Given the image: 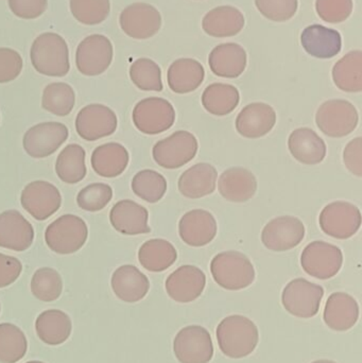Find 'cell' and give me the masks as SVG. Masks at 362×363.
<instances>
[{
  "instance_id": "obj_31",
  "label": "cell",
  "mask_w": 362,
  "mask_h": 363,
  "mask_svg": "<svg viewBox=\"0 0 362 363\" xmlns=\"http://www.w3.org/2000/svg\"><path fill=\"white\" fill-rule=\"evenodd\" d=\"M244 27V16L242 11L232 6H221L206 13L202 21V28L208 35L214 38H231L237 35Z\"/></svg>"
},
{
  "instance_id": "obj_33",
  "label": "cell",
  "mask_w": 362,
  "mask_h": 363,
  "mask_svg": "<svg viewBox=\"0 0 362 363\" xmlns=\"http://www.w3.org/2000/svg\"><path fill=\"white\" fill-rule=\"evenodd\" d=\"M72 330L70 318L57 309L44 311L36 319V334L43 342L48 345H63L69 338Z\"/></svg>"
},
{
  "instance_id": "obj_38",
  "label": "cell",
  "mask_w": 362,
  "mask_h": 363,
  "mask_svg": "<svg viewBox=\"0 0 362 363\" xmlns=\"http://www.w3.org/2000/svg\"><path fill=\"white\" fill-rule=\"evenodd\" d=\"M74 104L76 94L67 83H51L43 91L42 108L55 116H67L74 110Z\"/></svg>"
},
{
  "instance_id": "obj_13",
  "label": "cell",
  "mask_w": 362,
  "mask_h": 363,
  "mask_svg": "<svg viewBox=\"0 0 362 363\" xmlns=\"http://www.w3.org/2000/svg\"><path fill=\"white\" fill-rule=\"evenodd\" d=\"M68 135L69 132L64 123H38L23 135V149L33 159H45L52 155L67 140Z\"/></svg>"
},
{
  "instance_id": "obj_14",
  "label": "cell",
  "mask_w": 362,
  "mask_h": 363,
  "mask_svg": "<svg viewBox=\"0 0 362 363\" xmlns=\"http://www.w3.org/2000/svg\"><path fill=\"white\" fill-rule=\"evenodd\" d=\"M21 203L23 209L34 219L45 221L61 207V192L49 182H31L21 191Z\"/></svg>"
},
{
  "instance_id": "obj_43",
  "label": "cell",
  "mask_w": 362,
  "mask_h": 363,
  "mask_svg": "<svg viewBox=\"0 0 362 363\" xmlns=\"http://www.w3.org/2000/svg\"><path fill=\"white\" fill-rule=\"evenodd\" d=\"M72 16L86 26L103 23L111 12L110 0H70Z\"/></svg>"
},
{
  "instance_id": "obj_17",
  "label": "cell",
  "mask_w": 362,
  "mask_h": 363,
  "mask_svg": "<svg viewBox=\"0 0 362 363\" xmlns=\"http://www.w3.org/2000/svg\"><path fill=\"white\" fill-rule=\"evenodd\" d=\"M119 23L123 31L130 38L147 40L154 36L161 29V13L151 4L135 2L121 12Z\"/></svg>"
},
{
  "instance_id": "obj_37",
  "label": "cell",
  "mask_w": 362,
  "mask_h": 363,
  "mask_svg": "<svg viewBox=\"0 0 362 363\" xmlns=\"http://www.w3.org/2000/svg\"><path fill=\"white\" fill-rule=\"evenodd\" d=\"M55 172L66 184H78L86 177L85 151L80 145L72 144L63 149L55 162Z\"/></svg>"
},
{
  "instance_id": "obj_10",
  "label": "cell",
  "mask_w": 362,
  "mask_h": 363,
  "mask_svg": "<svg viewBox=\"0 0 362 363\" xmlns=\"http://www.w3.org/2000/svg\"><path fill=\"white\" fill-rule=\"evenodd\" d=\"M344 254L340 247L324 241L310 243L301 255L303 270L318 279H329L341 270Z\"/></svg>"
},
{
  "instance_id": "obj_24",
  "label": "cell",
  "mask_w": 362,
  "mask_h": 363,
  "mask_svg": "<svg viewBox=\"0 0 362 363\" xmlns=\"http://www.w3.org/2000/svg\"><path fill=\"white\" fill-rule=\"evenodd\" d=\"M246 50L235 43H227L215 47L208 57L213 74L221 78L235 79L244 74L247 67Z\"/></svg>"
},
{
  "instance_id": "obj_1",
  "label": "cell",
  "mask_w": 362,
  "mask_h": 363,
  "mask_svg": "<svg viewBox=\"0 0 362 363\" xmlns=\"http://www.w3.org/2000/svg\"><path fill=\"white\" fill-rule=\"evenodd\" d=\"M216 336L221 352L233 359L252 354L259 341V328L244 315H230L223 319L217 328Z\"/></svg>"
},
{
  "instance_id": "obj_41",
  "label": "cell",
  "mask_w": 362,
  "mask_h": 363,
  "mask_svg": "<svg viewBox=\"0 0 362 363\" xmlns=\"http://www.w3.org/2000/svg\"><path fill=\"white\" fill-rule=\"evenodd\" d=\"M63 291V281L61 275L52 268L38 269L31 279V292L42 302H55Z\"/></svg>"
},
{
  "instance_id": "obj_4",
  "label": "cell",
  "mask_w": 362,
  "mask_h": 363,
  "mask_svg": "<svg viewBox=\"0 0 362 363\" xmlns=\"http://www.w3.org/2000/svg\"><path fill=\"white\" fill-rule=\"evenodd\" d=\"M89 237V228L82 218L64 215L47 226L45 241L49 249L60 255H69L82 249Z\"/></svg>"
},
{
  "instance_id": "obj_48",
  "label": "cell",
  "mask_w": 362,
  "mask_h": 363,
  "mask_svg": "<svg viewBox=\"0 0 362 363\" xmlns=\"http://www.w3.org/2000/svg\"><path fill=\"white\" fill-rule=\"evenodd\" d=\"M9 8L19 18L35 19L42 16L48 6V0H8Z\"/></svg>"
},
{
  "instance_id": "obj_21",
  "label": "cell",
  "mask_w": 362,
  "mask_h": 363,
  "mask_svg": "<svg viewBox=\"0 0 362 363\" xmlns=\"http://www.w3.org/2000/svg\"><path fill=\"white\" fill-rule=\"evenodd\" d=\"M276 123L274 108L264 102H254L240 111L236 118V130L244 138L256 140L267 135Z\"/></svg>"
},
{
  "instance_id": "obj_53",
  "label": "cell",
  "mask_w": 362,
  "mask_h": 363,
  "mask_svg": "<svg viewBox=\"0 0 362 363\" xmlns=\"http://www.w3.org/2000/svg\"><path fill=\"white\" fill-rule=\"evenodd\" d=\"M0 309H1V307H0Z\"/></svg>"
},
{
  "instance_id": "obj_51",
  "label": "cell",
  "mask_w": 362,
  "mask_h": 363,
  "mask_svg": "<svg viewBox=\"0 0 362 363\" xmlns=\"http://www.w3.org/2000/svg\"><path fill=\"white\" fill-rule=\"evenodd\" d=\"M312 363H337V362H332V360H317V362H314Z\"/></svg>"
},
{
  "instance_id": "obj_16",
  "label": "cell",
  "mask_w": 362,
  "mask_h": 363,
  "mask_svg": "<svg viewBox=\"0 0 362 363\" xmlns=\"http://www.w3.org/2000/svg\"><path fill=\"white\" fill-rule=\"evenodd\" d=\"M305 233V225L299 218L282 216L266 224L261 233V241L271 251H289L303 241Z\"/></svg>"
},
{
  "instance_id": "obj_26",
  "label": "cell",
  "mask_w": 362,
  "mask_h": 363,
  "mask_svg": "<svg viewBox=\"0 0 362 363\" xmlns=\"http://www.w3.org/2000/svg\"><path fill=\"white\" fill-rule=\"evenodd\" d=\"M301 44L312 57L332 59L341 51L342 38L337 30L312 25L302 32Z\"/></svg>"
},
{
  "instance_id": "obj_32",
  "label": "cell",
  "mask_w": 362,
  "mask_h": 363,
  "mask_svg": "<svg viewBox=\"0 0 362 363\" xmlns=\"http://www.w3.org/2000/svg\"><path fill=\"white\" fill-rule=\"evenodd\" d=\"M205 70L197 60L179 59L170 65L167 72L168 85L176 94H188L203 83Z\"/></svg>"
},
{
  "instance_id": "obj_35",
  "label": "cell",
  "mask_w": 362,
  "mask_h": 363,
  "mask_svg": "<svg viewBox=\"0 0 362 363\" xmlns=\"http://www.w3.org/2000/svg\"><path fill=\"white\" fill-rule=\"evenodd\" d=\"M240 95L238 89L231 84L213 83L204 89L202 104L210 114L227 116L231 114L238 104Z\"/></svg>"
},
{
  "instance_id": "obj_42",
  "label": "cell",
  "mask_w": 362,
  "mask_h": 363,
  "mask_svg": "<svg viewBox=\"0 0 362 363\" xmlns=\"http://www.w3.org/2000/svg\"><path fill=\"white\" fill-rule=\"evenodd\" d=\"M130 78L142 91H163L161 67L152 60L140 57L134 61L130 67Z\"/></svg>"
},
{
  "instance_id": "obj_18",
  "label": "cell",
  "mask_w": 362,
  "mask_h": 363,
  "mask_svg": "<svg viewBox=\"0 0 362 363\" xmlns=\"http://www.w3.org/2000/svg\"><path fill=\"white\" fill-rule=\"evenodd\" d=\"M206 277L201 269L191 264L180 267L168 277L165 287L168 296L178 303H191L203 294Z\"/></svg>"
},
{
  "instance_id": "obj_34",
  "label": "cell",
  "mask_w": 362,
  "mask_h": 363,
  "mask_svg": "<svg viewBox=\"0 0 362 363\" xmlns=\"http://www.w3.org/2000/svg\"><path fill=\"white\" fill-rule=\"evenodd\" d=\"M178 253L172 243L165 239L146 241L138 251V260L150 272H163L176 262Z\"/></svg>"
},
{
  "instance_id": "obj_2",
  "label": "cell",
  "mask_w": 362,
  "mask_h": 363,
  "mask_svg": "<svg viewBox=\"0 0 362 363\" xmlns=\"http://www.w3.org/2000/svg\"><path fill=\"white\" fill-rule=\"evenodd\" d=\"M34 69L47 77H65L69 72L67 43L59 34L46 32L34 40L30 50Z\"/></svg>"
},
{
  "instance_id": "obj_5",
  "label": "cell",
  "mask_w": 362,
  "mask_h": 363,
  "mask_svg": "<svg viewBox=\"0 0 362 363\" xmlns=\"http://www.w3.org/2000/svg\"><path fill=\"white\" fill-rule=\"evenodd\" d=\"M358 111L354 104L342 99H333L321 104L317 111L316 123L324 135L346 138L358 125Z\"/></svg>"
},
{
  "instance_id": "obj_50",
  "label": "cell",
  "mask_w": 362,
  "mask_h": 363,
  "mask_svg": "<svg viewBox=\"0 0 362 363\" xmlns=\"http://www.w3.org/2000/svg\"><path fill=\"white\" fill-rule=\"evenodd\" d=\"M344 165L354 176L362 177V138H356L346 145L344 151Z\"/></svg>"
},
{
  "instance_id": "obj_47",
  "label": "cell",
  "mask_w": 362,
  "mask_h": 363,
  "mask_svg": "<svg viewBox=\"0 0 362 363\" xmlns=\"http://www.w3.org/2000/svg\"><path fill=\"white\" fill-rule=\"evenodd\" d=\"M23 70L21 55L14 49L0 48V84L9 83L18 78Z\"/></svg>"
},
{
  "instance_id": "obj_29",
  "label": "cell",
  "mask_w": 362,
  "mask_h": 363,
  "mask_svg": "<svg viewBox=\"0 0 362 363\" xmlns=\"http://www.w3.org/2000/svg\"><path fill=\"white\" fill-rule=\"evenodd\" d=\"M130 155L118 143H108L94 150L91 163L95 174L102 178H117L127 169Z\"/></svg>"
},
{
  "instance_id": "obj_22",
  "label": "cell",
  "mask_w": 362,
  "mask_h": 363,
  "mask_svg": "<svg viewBox=\"0 0 362 363\" xmlns=\"http://www.w3.org/2000/svg\"><path fill=\"white\" fill-rule=\"evenodd\" d=\"M148 220V209L132 200L119 201L110 211L111 224L123 235L148 234L151 232Z\"/></svg>"
},
{
  "instance_id": "obj_9",
  "label": "cell",
  "mask_w": 362,
  "mask_h": 363,
  "mask_svg": "<svg viewBox=\"0 0 362 363\" xmlns=\"http://www.w3.org/2000/svg\"><path fill=\"white\" fill-rule=\"evenodd\" d=\"M324 289L320 285L304 279L291 281L283 290L284 308L295 317L310 319L319 313Z\"/></svg>"
},
{
  "instance_id": "obj_28",
  "label": "cell",
  "mask_w": 362,
  "mask_h": 363,
  "mask_svg": "<svg viewBox=\"0 0 362 363\" xmlns=\"http://www.w3.org/2000/svg\"><path fill=\"white\" fill-rule=\"evenodd\" d=\"M218 190L221 196L230 202H247L256 194L257 180L254 174L246 168H230L221 174Z\"/></svg>"
},
{
  "instance_id": "obj_23",
  "label": "cell",
  "mask_w": 362,
  "mask_h": 363,
  "mask_svg": "<svg viewBox=\"0 0 362 363\" xmlns=\"http://www.w3.org/2000/svg\"><path fill=\"white\" fill-rule=\"evenodd\" d=\"M111 285L115 296L125 303L140 302L150 289L148 277L132 264L119 267L113 273Z\"/></svg>"
},
{
  "instance_id": "obj_12",
  "label": "cell",
  "mask_w": 362,
  "mask_h": 363,
  "mask_svg": "<svg viewBox=\"0 0 362 363\" xmlns=\"http://www.w3.org/2000/svg\"><path fill=\"white\" fill-rule=\"evenodd\" d=\"M174 352L181 363H208L214 356L212 337L202 326H186L174 338Z\"/></svg>"
},
{
  "instance_id": "obj_7",
  "label": "cell",
  "mask_w": 362,
  "mask_h": 363,
  "mask_svg": "<svg viewBox=\"0 0 362 363\" xmlns=\"http://www.w3.org/2000/svg\"><path fill=\"white\" fill-rule=\"evenodd\" d=\"M197 138L191 132L178 131L165 140H159L152 149L155 163L165 169H178L197 155Z\"/></svg>"
},
{
  "instance_id": "obj_11",
  "label": "cell",
  "mask_w": 362,
  "mask_h": 363,
  "mask_svg": "<svg viewBox=\"0 0 362 363\" xmlns=\"http://www.w3.org/2000/svg\"><path fill=\"white\" fill-rule=\"evenodd\" d=\"M113 57L112 42L101 34H93L85 38L77 48V68L84 76H99L110 67Z\"/></svg>"
},
{
  "instance_id": "obj_39",
  "label": "cell",
  "mask_w": 362,
  "mask_h": 363,
  "mask_svg": "<svg viewBox=\"0 0 362 363\" xmlns=\"http://www.w3.org/2000/svg\"><path fill=\"white\" fill-rule=\"evenodd\" d=\"M27 350V338L21 328L10 323L0 324V362H18Z\"/></svg>"
},
{
  "instance_id": "obj_20",
  "label": "cell",
  "mask_w": 362,
  "mask_h": 363,
  "mask_svg": "<svg viewBox=\"0 0 362 363\" xmlns=\"http://www.w3.org/2000/svg\"><path fill=\"white\" fill-rule=\"evenodd\" d=\"M33 240V226L18 211L10 209L0 213V247L27 251Z\"/></svg>"
},
{
  "instance_id": "obj_45",
  "label": "cell",
  "mask_w": 362,
  "mask_h": 363,
  "mask_svg": "<svg viewBox=\"0 0 362 363\" xmlns=\"http://www.w3.org/2000/svg\"><path fill=\"white\" fill-rule=\"evenodd\" d=\"M257 10L272 21L293 18L299 8V0H255Z\"/></svg>"
},
{
  "instance_id": "obj_6",
  "label": "cell",
  "mask_w": 362,
  "mask_h": 363,
  "mask_svg": "<svg viewBox=\"0 0 362 363\" xmlns=\"http://www.w3.org/2000/svg\"><path fill=\"white\" fill-rule=\"evenodd\" d=\"M134 125L147 135L167 131L176 121V111L168 100L150 97L138 102L132 113Z\"/></svg>"
},
{
  "instance_id": "obj_30",
  "label": "cell",
  "mask_w": 362,
  "mask_h": 363,
  "mask_svg": "<svg viewBox=\"0 0 362 363\" xmlns=\"http://www.w3.org/2000/svg\"><path fill=\"white\" fill-rule=\"evenodd\" d=\"M216 168L208 163H199L183 172L178 187L182 196L188 199H200L212 194L216 190Z\"/></svg>"
},
{
  "instance_id": "obj_27",
  "label": "cell",
  "mask_w": 362,
  "mask_h": 363,
  "mask_svg": "<svg viewBox=\"0 0 362 363\" xmlns=\"http://www.w3.org/2000/svg\"><path fill=\"white\" fill-rule=\"evenodd\" d=\"M291 155L304 165H317L327 157L324 140L310 128L295 130L288 138Z\"/></svg>"
},
{
  "instance_id": "obj_25",
  "label": "cell",
  "mask_w": 362,
  "mask_h": 363,
  "mask_svg": "<svg viewBox=\"0 0 362 363\" xmlns=\"http://www.w3.org/2000/svg\"><path fill=\"white\" fill-rule=\"evenodd\" d=\"M359 305L350 294L335 292L325 305L323 319L325 324L336 332H346L358 321Z\"/></svg>"
},
{
  "instance_id": "obj_15",
  "label": "cell",
  "mask_w": 362,
  "mask_h": 363,
  "mask_svg": "<svg viewBox=\"0 0 362 363\" xmlns=\"http://www.w3.org/2000/svg\"><path fill=\"white\" fill-rule=\"evenodd\" d=\"M118 119L114 111L103 104H89L77 115V133L87 142H95L112 135L116 131Z\"/></svg>"
},
{
  "instance_id": "obj_19",
  "label": "cell",
  "mask_w": 362,
  "mask_h": 363,
  "mask_svg": "<svg viewBox=\"0 0 362 363\" xmlns=\"http://www.w3.org/2000/svg\"><path fill=\"white\" fill-rule=\"evenodd\" d=\"M217 221L210 211L193 209L181 218L179 234L181 239L191 247L208 245L217 235Z\"/></svg>"
},
{
  "instance_id": "obj_49",
  "label": "cell",
  "mask_w": 362,
  "mask_h": 363,
  "mask_svg": "<svg viewBox=\"0 0 362 363\" xmlns=\"http://www.w3.org/2000/svg\"><path fill=\"white\" fill-rule=\"evenodd\" d=\"M23 264L18 258L0 253V288L12 285L18 279Z\"/></svg>"
},
{
  "instance_id": "obj_52",
  "label": "cell",
  "mask_w": 362,
  "mask_h": 363,
  "mask_svg": "<svg viewBox=\"0 0 362 363\" xmlns=\"http://www.w3.org/2000/svg\"><path fill=\"white\" fill-rule=\"evenodd\" d=\"M27 363H44V362H27Z\"/></svg>"
},
{
  "instance_id": "obj_36",
  "label": "cell",
  "mask_w": 362,
  "mask_h": 363,
  "mask_svg": "<svg viewBox=\"0 0 362 363\" xmlns=\"http://www.w3.org/2000/svg\"><path fill=\"white\" fill-rule=\"evenodd\" d=\"M333 80L336 86L346 93L362 91V52L354 50L344 55L333 68Z\"/></svg>"
},
{
  "instance_id": "obj_46",
  "label": "cell",
  "mask_w": 362,
  "mask_h": 363,
  "mask_svg": "<svg viewBox=\"0 0 362 363\" xmlns=\"http://www.w3.org/2000/svg\"><path fill=\"white\" fill-rule=\"evenodd\" d=\"M316 10L327 23H344L352 14L353 0H316Z\"/></svg>"
},
{
  "instance_id": "obj_40",
  "label": "cell",
  "mask_w": 362,
  "mask_h": 363,
  "mask_svg": "<svg viewBox=\"0 0 362 363\" xmlns=\"http://www.w3.org/2000/svg\"><path fill=\"white\" fill-rule=\"evenodd\" d=\"M131 186L134 194L148 203L159 202L167 191L165 177L151 169L137 172L132 180Z\"/></svg>"
},
{
  "instance_id": "obj_3",
  "label": "cell",
  "mask_w": 362,
  "mask_h": 363,
  "mask_svg": "<svg viewBox=\"0 0 362 363\" xmlns=\"http://www.w3.org/2000/svg\"><path fill=\"white\" fill-rule=\"evenodd\" d=\"M213 279L220 287L237 291L252 285L255 269L248 256L237 251L217 254L210 262Z\"/></svg>"
},
{
  "instance_id": "obj_44",
  "label": "cell",
  "mask_w": 362,
  "mask_h": 363,
  "mask_svg": "<svg viewBox=\"0 0 362 363\" xmlns=\"http://www.w3.org/2000/svg\"><path fill=\"white\" fill-rule=\"evenodd\" d=\"M113 198V189L104 183H94L80 190L77 196V203L81 209L89 213L103 209Z\"/></svg>"
},
{
  "instance_id": "obj_8",
  "label": "cell",
  "mask_w": 362,
  "mask_h": 363,
  "mask_svg": "<svg viewBox=\"0 0 362 363\" xmlns=\"http://www.w3.org/2000/svg\"><path fill=\"white\" fill-rule=\"evenodd\" d=\"M321 230L333 238L346 240L354 236L361 226V213L350 202L329 203L319 217Z\"/></svg>"
}]
</instances>
